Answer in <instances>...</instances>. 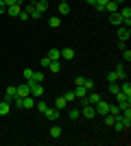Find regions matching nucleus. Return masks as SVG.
I'll return each instance as SVG.
<instances>
[{"label":"nucleus","mask_w":131,"mask_h":146,"mask_svg":"<svg viewBox=\"0 0 131 146\" xmlns=\"http://www.w3.org/2000/svg\"><path fill=\"white\" fill-rule=\"evenodd\" d=\"M114 72H116V79H118V81H125V79H127V70H125V63H118V66L114 68Z\"/></svg>","instance_id":"obj_8"},{"label":"nucleus","mask_w":131,"mask_h":146,"mask_svg":"<svg viewBox=\"0 0 131 146\" xmlns=\"http://www.w3.org/2000/svg\"><path fill=\"white\" fill-rule=\"evenodd\" d=\"M35 9L44 15V13L48 11V0H37V2H35Z\"/></svg>","instance_id":"obj_11"},{"label":"nucleus","mask_w":131,"mask_h":146,"mask_svg":"<svg viewBox=\"0 0 131 146\" xmlns=\"http://www.w3.org/2000/svg\"><path fill=\"white\" fill-rule=\"evenodd\" d=\"M48 70L50 72H59V70H61V63H59V61H50V66H48Z\"/></svg>","instance_id":"obj_24"},{"label":"nucleus","mask_w":131,"mask_h":146,"mask_svg":"<svg viewBox=\"0 0 131 146\" xmlns=\"http://www.w3.org/2000/svg\"><path fill=\"white\" fill-rule=\"evenodd\" d=\"M118 9H120V5H116L114 0H109V2L105 5V11H107V13H114V11H118Z\"/></svg>","instance_id":"obj_19"},{"label":"nucleus","mask_w":131,"mask_h":146,"mask_svg":"<svg viewBox=\"0 0 131 146\" xmlns=\"http://www.w3.org/2000/svg\"><path fill=\"white\" fill-rule=\"evenodd\" d=\"M5 11H7V7H5V2L0 0V13H5Z\"/></svg>","instance_id":"obj_44"},{"label":"nucleus","mask_w":131,"mask_h":146,"mask_svg":"<svg viewBox=\"0 0 131 146\" xmlns=\"http://www.w3.org/2000/svg\"><path fill=\"white\" fill-rule=\"evenodd\" d=\"M122 59H125L127 63L131 61V50H129V48H125V50H122Z\"/></svg>","instance_id":"obj_34"},{"label":"nucleus","mask_w":131,"mask_h":146,"mask_svg":"<svg viewBox=\"0 0 131 146\" xmlns=\"http://www.w3.org/2000/svg\"><path fill=\"white\" fill-rule=\"evenodd\" d=\"M50 66V59L48 57H42V68H48Z\"/></svg>","instance_id":"obj_40"},{"label":"nucleus","mask_w":131,"mask_h":146,"mask_svg":"<svg viewBox=\"0 0 131 146\" xmlns=\"http://www.w3.org/2000/svg\"><path fill=\"white\" fill-rule=\"evenodd\" d=\"M129 37H131L129 29H127V26H122V24H120V26H118V39H122V42H127Z\"/></svg>","instance_id":"obj_9"},{"label":"nucleus","mask_w":131,"mask_h":146,"mask_svg":"<svg viewBox=\"0 0 131 146\" xmlns=\"http://www.w3.org/2000/svg\"><path fill=\"white\" fill-rule=\"evenodd\" d=\"M109 22H112L114 26H120V24H122V18H120V13H118V11L109 13Z\"/></svg>","instance_id":"obj_12"},{"label":"nucleus","mask_w":131,"mask_h":146,"mask_svg":"<svg viewBox=\"0 0 131 146\" xmlns=\"http://www.w3.org/2000/svg\"><path fill=\"white\" fill-rule=\"evenodd\" d=\"M9 111H11V103H7V100H2V103H0V116H7Z\"/></svg>","instance_id":"obj_18"},{"label":"nucleus","mask_w":131,"mask_h":146,"mask_svg":"<svg viewBox=\"0 0 131 146\" xmlns=\"http://www.w3.org/2000/svg\"><path fill=\"white\" fill-rule=\"evenodd\" d=\"M68 13H70V5L66 0H61L59 2V15H68Z\"/></svg>","instance_id":"obj_16"},{"label":"nucleus","mask_w":131,"mask_h":146,"mask_svg":"<svg viewBox=\"0 0 131 146\" xmlns=\"http://www.w3.org/2000/svg\"><path fill=\"white\" fill-rule=\"evenodd\" d=\"M22 72H24V79L29 81V79L33 76V72H35V70H31V68H26V70H22Z\"/></svg>","instance_id":"obj_36"},{"label":"nucleus","mask_w":131,"mask_h":146,"mask_svg":"<svg viewBox=\"0 0 131 146\" xmlns=\"http://www.w3.org/2000/svg\"><path fill=\"white\" fill-rule=\"evenodd\" d=\"M46 57H48L50 61H59V59H61V50H57V48H50V50H48V55H46Z\"/></svg>","instance_id":"obj_13"},{"label":"nucleus","mask_w":131,"mask_h":146,"mask_svg":"<svg viewBox=\"0 0 131 146\" xmlns=\"http://www.w3.org/2000/svg\"><path fill=\"white\" fill-rule=\"evenodd\" d=\"M118 48H120V50H125V48H127V44L122 42V39H118Z\"/></svg>","instance_id":"obj_43"},{"label":"nucleus","mask_w":131,"mask_h":146,"mask_svg":"<svg viewBox=\"0 0 131 146\" xmlns=\"http://www.w3.org/2000/svg\"><path fill=\"white\" fill-rule=\"evenodd\" d=\"M61 59L72 61V59H74V50H72V48H63V50H61Z\"/></svg>","instance_id":"obj_17"},{"label":"nucleus","mask_w":131,"mask_h":146,"mask_svg":"<svg viewBox=\"0 0 131 146\" xmlns=\"http://www.w3.org/2000/svg\"><path fill=\"white\" fill-rule=\"evenodd\" d=\"M18 18H22V20H31V18H29V13H26V11H20V15H18Z\"/></svg>","instance_id":"obj_42"},{"label":"nucleus","mask_w":131,"mask_h":146,"mask_svg":"<svg viewBox=\"0 0 131 146\" xmlns=\"http://www.w3.org/2000/svg\"><path fill=\"white\" fill-rule=\"evenodd\" d=\"M120 90V85H118V81H114V83H109V94H116V92Z\"/></svg>","instance_id":"obj_32"},{"label":"nucleus","mask_w":131,"mask_h":146,"mask_svg":"<svg viewBox=\"0 0 131 146\" xmlns=\"http://www.w3.org/2000/svg\"><path fill=\"white\" fill-rule=\"evenodd\" d=\"M63 98H66V103H68V105H72V103L76 100V96H74V92H72V90L66 92V94H63Z\"/></svg>","instance_id":"obj_23"},{"label":"nucleus","mask_w":131,"mask_h":146,"mask_svg":"<svg viewBox=\"0 0 131 146\" xmlns=\"http://www.w3.org/2000/svg\"><path fill=\"white\" fill-rule=\"evenodd\" d=\"M94 109H96V113H100V116H105V113H109V103H105V100L100 98L98 103L94 105Z\"/></svg>","instance_id":"obj_4"},{"label":"nucleus","mask_w":131,"mask_h":146,"mask_svg":"<svg viewBox=\"0 0 131 146\" xmlns=\"http://www.w3.org/2000/svg\"><path fill=\"white\" fill-rule=\"evenodd\" d=\"M5 2V7H11V5H15V2H20V0H2Z\"/></svg>","instance_id":"obj_41"},{"label":"nucleus","mask_w":131,"mask_h":146,"mask_svg":"<svg viewBox=\"0 0 131 146\" xmlns=\"http://www.w3.org/2000/svg\"><path fill=\"white\" fill-rule=\"evenodd\" d=\"M20 11H22V0H20V2H15V5H11V7H7V13H9V15H13V18H18Z\"/></svg>","instance_id":"obj_7"},{"label":"nucleus","mask_w":131,"mask_h":146,"mask_svg":"<svg viewBox=\"0 0 131 146\" xmlns=\"http://www.w3.org/2000/svg\"><path fill=\"white\" fill-rule=\"evenodd\" d=\"M87 5H96V0H85Z\"/></svg>","instance_id":"obj_45"},{"label":"nucleus","mask_w":131,"mask_h":146,"mask_svg":"<svg viewBox=\"0 0 131 146\" xmlns=\"http://www.w3.org/2000/svg\"><path fill=\"white\" fill-rule=\"evenodd\" d=\"M50 137H55V140H57V137H61V129L53 127V129H50Z\"/></svg>","instance_id":"obj_29"},{"label":"nucleus","mask_w":131,"mask_h":146,"mask_svg":"<svg viewBox=\"0 0 131 146\" xmlns=\"http://www.w3.org/2000/svg\"><path fill=\"white\" fill-rule=\"evenodd\" d=\"M114 81H118V79H116V72L112 70V72L107 74V83H114Z\"/></svg>","instance_id":"obj_37"},{"label":"nucleus","mask_w":131,"mask_h":146,"mask_svg":"<svg viewBox=\"0 0 131 146\" xmlns=\"http://www.w3.org/2000/svg\"><path fill=\"white\" fill-rule=\"evenodd\" d=\"M48 26H50V29H59V26H61V18H57V15H55V18H50Z\"/></svg>","instance_id":"obj_22"},{"label":"nucleus","mask_w":131,"mask_h":146,"mask_svg":"<svg viewBox=\"0 0 131 146\" xmlns=\"http://www.w3.org/2000/svg\"><path fill=\"white\" fill-rule=\"evenodd\" d=\"M72 92H74V96L79 98V100H83V98L87 96V90H85V87H83V85H81V87H74V90H72Z\"/></svg>","instance_id":"obj_15"},{"label":"nucleus","mask_w":131,"mask_h":146,"mask_svg":"<svg viewBox=\"0 0 131 146\" xmlns=\"http://www.w3.org/2000/svg\"><path fill=\"white\" fill-rule=\"evenodd\" d=\"M26 85H29V94H31L35 100L44 96V87H42V83H35V81H26Z\"/></svg>","instance_id":"obj_1"},{"label":"nucleus","mask_w":131,"mask_h":146,"mask_svg":"<svg viewBox=\"0 0 131 146\" xmlns=\"http://www.w3.org/2000/svg\"><path fill=\"white\" fill-rule=\"evenodd\" d=\"M112 127L116 129L118 133H125V131H129V127H127V124H125V122H122V120H116V122H114V124H112Z\"/></svg>","instance_id":"obj_14"},{"label":"nucleus","mask_w":131,"mask_h":146,"mask_svg":"<svg viewBox=\"0 0 131 146\" xmlns=\"http://www.w3.org/2000/svg\"><path fill=\"white\" fill-rule=\"evenodd\" d=\"M29 81H35V83H42L44 81V72H33V76Z\"/></svg>","instance_id":"obj_27"},{"label":"nucleus","mask_w":131,"mask_h":146,"mask_svg":"<svg viewBox=\"0 0 131 146\" xmlns=\"http://www.w3.org/2000/svg\"><path fill=\"white\" fill-rule=\"evenodd\" d=\"M83 87H85L87 92H92L96 85H94V81H92V79H85V81H83Z\"/></svg>","instance_id":"obj_28"},{"label":"nucleus","mask_w":131,"mask_h":146,"mask_svg":"<svg viewBox=\"0 0 131 146\" xmlns=\"http://www.w3.org/2000/svg\"><path fill=\"white\" fill-rule=\"evenodd\" d=\"M79 118H81V111L79 109H70V120L74 122V120H79Z\"/></svg>","instance_id":"obj_31"},{"label":"nucleus","mask_w":131,"mask_h":146,"mask_svg":"<svg viewBox=\"0 0 131 146\" xmlns=\"http://www.w3.org/2000/svg\"><path fill=\"white\" fill-rule=\"evenodd\" d=\"M35 107V98L29 94V96H24V98H20V109H33Z\"/></svg>","instance_id":"obj_3"},{"label":"nucleus","mask_w":131,"mask_h":146,"mask_svg":"<svg viewBox=\"0 0 131 146\" xmlns=\"http://www.w3.org/2000/svg\"><path fill=\"white\" fill-rule=\"evenodd\" d=\"M55 107H57L59 111H61L63 107H68V103H66V98H63V96H57V100H55Z\"/></svg>","instance_id":"obj_21"},{"label":"nucleus","mask_w":131,"mask_h":146,"mask_svg":"<svg viewBox=\"0 0 131 146\" xmlns=\"http://www.w3.org/2000/svg\"><path fill=\"white\" fill-rule=\"evenodd\" d=\"M35 107L39 109V113H44V111L48 109V105H46V103H42V98H37V100H35Z\"/></svg>","instance_id":"obj_26"},{"label":"nucleus","mask_w":131,"mask_h":146,"mask_svg":"<svg viewBox=\"0 0 131 146\" xmlns=\"http://www.w3.org/2000/svg\"><path fill=\"white\" fill-rule=\"evenodd\" d=\"M81 116H83V118H87V120H92V118L96 116V109H94V105H83Z\"/></svg>","instance_id":"obj_5"},{"label":"nucleus","mask_w":131,"mask_h":146,"mask_svg":"<svg viewBox=\"0 0 131 146\" xmlns=\"http://www.w3.org/2000/svg\"><path fill=\"white\" fill-rule=\"evenodd\" d=\"M15 98H18V87H15V85L5 87V100H7V103H13Z\"/></svg>","instance_id":"obj_2"},{"label":"nucleus","mask_w":131,"mask_h":146,"mask_svg":"<svg viewBox=\"0 0 131 146\" xmlns=\"http://www.w3.org/2000/svg\"><path fill=\"white\" fill-rule=\"evenodd\" d=\"M114 122H116V118H114L112 113H105V124H107V127H112Z\"/></svg>","instance_id":"obj_33"},{"label":"nucleus","mask_w":131,"mask_h":146,"mask_svg":"<svg viewBox=\"0 0 131 146\" xmlns=\"http://www.w3.org/2000/svg\"><path fill=\"white\" fill-rule=\"evenodd\" d=\"M120 92H122V94H125V96L127 98H131V83H129V81H122V83H120Z\"/></svg>","instance_id":"obj_10"},{"label":"nucleus","mask_w":131,"mask_h":146,"mask_svg":"<svg viewBox=\"0 0 131 146\" xmlns=\"http://www.w3.org/2000/svg\"><path fill=\"white\" fill-rule=\"evenodd\" d=\"M24 96H29V85L22 83V85L18 87V98H24Z\"/></svg>","instance_id":"obj_20"},{"label":"nucleus","mask_w":131,"mask_h":146,"mask_svg":"<svg viewBox=\"0 0 131 146\" xmlns=\"http://www.w3.org/2000/svg\"><path fill=\"white\" fill-rule=\"evenodd\" d=\"M39 18H42V13H39V11H37V9H35V11H33V13H31V20H39Z\"/></svg>","instance_id":"obj_39"},{"label":"nucleus","mask_w":131,"mask_h":146,"mask_svg":"<svg viewBox=\"0 0 131 146\" xmlns=\"http://www.w3.org/2000/svg\"><path fill=\"white\" fill-rule=\"evenodd\" d=\"M44 116L48 118L50 122H57L59 120V109H57V107H48V109L44 111Z\"/></svg>","instance_id":"obj_6"},{"label":"nucleus","mask_w":131,"mask_h":146,"mask_svg":"<svg viewBox=\"0 0 131 146\" xmlns=\"http://www.w3.org/2000/svg\"><path fill=\"white\" fill-rule=\"evenodd\" d=\"M109 113H112L116 120L120 118V109H118V105H109Z\"/></svg>","instance_id":"obj_25"},{"label":"nucleus","mask_w":131,"mask_h":146,"mask_svg":"<svg viewBox=\"0 0 131 146\" xmlns=\"http://www.w3.org/2000/svg\"><path fill=\"white\" fill-rule=\"evenodd\" d=\"M83 81H85L83 76H76V79H74V87H81V85H83Z\"/></svg>","instance_id":"obj_38"},{"label":"nucleus","mask_w":131,"mask_h":146,"mask_svg":"<svg viewBox=\"0 0 131 146\" xmlns=\"http://www.w3.org/2000/svg\"><path fill=\"white\" fill-rule=\"evenodd\" d=\"M24 11L29 13V18H31V13L35 11V2H31V5H26V7H24Z\"/></svg>","instance_id":"obj_35"},{"label":"nucleus","mask_w":131,"mask_h":146,"mask_svg":"<svg viewBox=\"0 0 131 146\" xmlns=\"http://www.w3.org/2000/svg\"><path fill=\"white\" fill-rule=\"evenodd\" d=\"M114 96H116V100H118V103H125V100H131V98H127V96H125V94H122V92H120V90L116 92Z\"/></svg>","instance_id":"obj_30"}]
</instances>
